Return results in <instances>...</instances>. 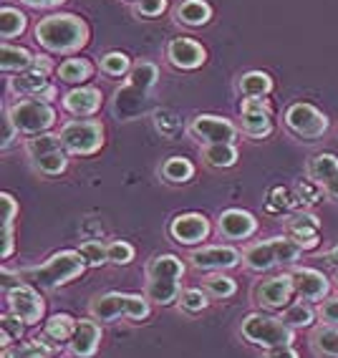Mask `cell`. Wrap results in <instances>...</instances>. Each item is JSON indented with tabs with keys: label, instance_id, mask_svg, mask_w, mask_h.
Returning a JSON list of instances; mask_svg holds the SVG:
<instances>
[{
	"label": "cell",
	"instance_id": "1",
	"mask_svg": "<svg viewBox=\"0 0 338 358\" xmlns=\"http://www.w3.org/2000/svg\"><path fill=\"white\" fill-rule=\"evenodd\" d=\"M89 268L83 255L78 250H61L56 255H51L43 265L38 268L18 270V275L23 282L33 285L38 290H56L61 285H69L71 280H76L78 275H83V270Z\"/></svg>",
	"mask_w": 338,
	"mask_h": 358
},
{
	"label": "cell",
	"instance_id": "2",
	"mask_svg": "<svg viewBox=\"0 0 338 358\" xmlns=\"http://www.w3.org/2000/svg\"><path fill=\"white\" fill-rule=\"evenodd\" d=\"M36 41L53 53H73L89 41V26L78 15H48L36 26Z\"/></svg>",
	"mask_w": 338,
	"mask_h": 358
},
{
	"label": "cell",
	"instance_id": "3",
	"mask_svg": "<svg viewBox=\"0 0 338 358\" xmlns=\"http://www.w3.org/2000/svg\"><path fill=\"white\" fill-rule=\"evenodd\" d=\"M160 71L149 61H141L132 69L127 83L114 94V114L122 122H132L136 116H141L149 106V91L157 83Z\"/></svg>",
	"mask_w": 338,
	"mask_h": 358
},
{
	"label": "cell",
	"instance_id": "4",
	"mask_svg": "<svg viewBox=\"0 0 338 358\" xmlns=\"http://www.w3.org/2000/svg\"><path fill=\"white\" fill-rule=\"evenodd\" d=\"M149 298L147 295H132V293H104L96 295L89 306L91 318L96 320H119V318H129V320H144L149 318Z\"/></svg>",
	"mask_w": 338,
	"mask_h": 358
},
{
	"label": "cell",
	"instance_id": "5",
	"mask_svg": "<svg viewBox=\"0 0 338 358\" xmlns=\"http://www.w3.org/2000/svg\"><path fill=\"white\" fill-rule=\"evenodd\" d=\"M240 333L248 343L258 348H278V345H293L295 331L283 318L268 313H250L240 326Z\"/></svg>",
	"mask_w": 338,
	"mask_h": 358
},
{
	"label": "cell",
	"instance_id": "6",
	"mask_svg": "<svg viewBox=\"0 0 338 358\" xmlns=\"http://www.w3.org/2000/svg\"><path fill=\"white\" fill-rule=\"evenodd\" d=\"M13 124L18 127V131L23 134H45L48 129L56 124V111L48 106L45 101L41 99H26V101H18L13 109L8 111Z\"/></svg>",
	"mask_w": 338,
	"mask_h": 358
},
{
	"label": "cell",
	"instance_id": "7",
	"mask_svg": "<svg viewBox=\"0 0 338 358\" xmlns=\"http://www.w3.org/2000/svg\"><path fill=\"white\" fill-rule=\"evenodd\" d=\"M58 136L64 149H69L71 154H94L104 144V127L94 119H78L66 124Z\"/></svg>",
	"mask_w": 338,
	"mask_h": 358
},
{
	"label": "cell",
	"instance_id": "8",
	"mask_svg": "<svg viewBox=\"0 0 338 358\" xmlns=\"http://www.w3.org/2000/svg\"><path fill=\"white\" fill-rule=\"evenodd\" d=\"M286 127L293 131L295 136L306 141H316L328 131V119L323 111H318L311 103H293L286 111Z\"/></svg>",
	"mask_w": 338,
	"mask_h": 358
},
{
	"label": "cell",
	"instance_id": "9",
	"mask_svg": "<svg viewBox=\"0 0 338 358\" xmlns=\"http://www.w3.org/2000/svg\"><path fill=\"white\" fill-rule=\"evenodd\" d=\"M295 295V282L293 273H283V275L265 278L255 285L253 290V298L260 308H268V310H281L288 308Z\"/></svg>",
	"mask_w": 338,
	"mask_h": 358
},
{
	"label": "cell",
	"instance_id": "10",
	"mask_svg": "<svg viewBox=\"0 0 338 358\" xmlns=\"http://www.w3.org/2000/svg\"><path fill=\"white\" fill-rule=\"evenodd\" d=\"M8 308L10 313L18 315L26 326H36L45 313V303L41 298L38 288H33L28 282H20L18 288L8 290Z\"/></svg>",
	"mask_w": 338,
	"mask_h": 358
},
{
	"label": "cell",
	"instance_id": "11",
	"mask_svg": "<svg viewBox=\"0 0 338 358\" xmlns=\"http://www.w3.org/2000/svg\"><path fill=\"white\" fill-rule=\"evenodd\" d=\"M192 134L197 136L204 144H232L237 136V129L230 119L212 114H199L192 122Z\"/></svg>",
	"mask_w": 338,
	"mask_h": 358
},
{
	"label": "cell",
	"instance_id": "12",
	"mask_svg": "<svg viewBox=\"0 0 338 358\" xmlns=\"http://www.w3.org/2000/svg\"><path fill=\"white\" fill-rule=\"evenodd\" d=\"M240 260H243L240 250L230 248V245H212V248L195 250V252L190 255L192 268L210 270V273H223V270H230V268H235Z\"/></svg>",
	"mask_w": 338,
	"mask_h": 358
},
{
	"label": "cell",
	"instance_id": "13",
	"mask_svg": "<svg viewBox=\"0 0 338 358\" xmlns=\"http://www.w3.org/2000/svg\"><path fill=\"white\" fill-rule=\"evenodd\" d=\"M169 235L179 245H199L210 235V220L199 212H185L169 222Z\"/></svg>",
	"mask_w": 338,
	"mask_h": 358
},
{
	"label": "cell",
	"instance_id": "14",
	"mask_svg": "<svg viewBox=\"0 0 338 358\" xmlns=\"http://www.w3.org/2000/svg\"><path fill=\"white\" fill-rule=\"evenodd\" d=\"M48 71H51V58L48 56H36L33 66L15 78H10V89L20 96H38L41 91L48 86Z\"/></svg>",
	"mask_w": 338,
	"mask_h": 358
},
{
	"label": "cell",
	"instance_id": "15",
	"mask_svg": "<svg viewBox=\"0 0 338 358\" xmlns=\"http://www.w3.org/2000/svg\"><path fill=\"white\" fill-rule=\"evenodd\" d=\"M240 116H243V131L253 139H262L273 131V116H270V109L262 99H243Z\"/></svg>",
	"mask_w": 338,
	"mask_h": 358
},
{
	"label": "cell",
	"instance_id": "16",
	"mask_svg": "<svg viewBox=\"0 0 338 358\" xmlns=\"http://www.w3.org/2000/svg\"><path fill=\"white\" fill-rule=\"evenodd\" d=\"M293 282H295V295H298L300 301H308V303L325 301L328 290H331L328 278L321 270H313V268H295Z\"/></svg>",
	"mask_w": 338,
	"mask_h": 358
},
{
	"label": "cell",
	"instance_id": "17",
	"mask_svg": "<svg viewBox=\"0 0 338 358\" xmlns=\"http://www.w3.org/2000/svg\"><path fill=\"white\" fill-rule=\"evenodd\" d=\"M101 343V326L96 323V318H81L76 323V331L71 336L69 348L76 358H91L99 351Z\"/></svg>",
	"mask_w": 338,
	"mask_h": 358
},
{
	"label": "cell",
	"instance_id": "18",
	"mask_svg": "<svg viewBox=\"0 0 338 358\" xmlns=\"http://www.w3.org/2000/svg\"><path fill=\"white\" fill-rule=\"evenodd\" d=\"M217 230L227 240H248L250 235H255L258 220L245 210H225L217 220Z\"/></svg>",
	"mask_w": 338,
	"mask_h": 358
},
{
	"label": "cell",
	"instance_id": "19",
	"mask_svg": "<svg viewBox=\"0 0 338 358\" xmlns=\"http://www.w3.org/2000/svg\"><path fill=\"white\" fill-rule=\"evenodd\" d=\"M286 230H288V237H293L303 250H311L318 245L321 222L311 212H298V215H293V217L288 220Z\"/></svg>",
	"mask_w": 338,
	"mask_h": 358
},
{
	"label": "cell",
	"instance_id": "20",
	"mask_svg": "<svg viewBox=\"0 0 338 358\" xmlns=\"http://www.w3.org/2000/svg\"><path fill=\"white\" fill-rule=\"evenodd\" d=\"M167 58L177 69H197L204 64V48L192 38H174L167 45Z\"/></svg>",
	"mask_w": 338,
	"mask_h": 358
},
{
	"label": "cell",
	"instance_id": "21",
	"mask_svg": "<svg viewBox=\"0 0 338 358\" xmlns=\"http://www.w3.org/2000/svg\"><path fill=\"white\" fill-rule=\"evenodd\" d=\"M243 265L253 273H268V270L278 268V250H275V240H265V243L250 245L243 252Z\"/></svg>",
	"mask_w": 338,
	"mask_h": 358
},
{
	"label": "cell",
	"instance_id": "22",
	"mask_svg": "<svg viewBox=\"0 0 338 358\" xmlns=\"http://www.w3.org/2000/svg\"><path fill=\"white\" fill-rule=\"evenodd\" d=\"M64 106L73 116H91L101 106V91L94 86H81V89L69 91L64 96Z\"/></svg>",
	"mask_w": 338,
	"mask_h": 358
},
{
	"label": "cell",
	"instance_id": "23",
	"mask_svg": "<svg viewBox=\"0 0 338 358\" xmlns=\"http://www.w3.org/2000/svg\"><path fill=\"white\" fill-rule=\"evenodd\" d=\"M185 275V262L177 255H154L147 265V280H182Z\"/></svg>",
	"mask_w": 338,
	"mask_h": 358
},
{
	"label": "cell",
	"instance_id": "24",
	"mask_svg": "<svg viewBox=\"0 0 338 358\" xmlns=\"http://www.w3.org/2000/svg\"><path fill=\"white\" fill-rule=\"evenodd\" d=\"M311 348L318 358H338V326L323 323L311 336Z\"/></svg>",
	"mask_w": 338,
	"mask_h": 358
},
{
	"label": "cell",
	"instance_id": "25",
	"mask_svg": "<svg viewBox=\"0 0 338 358\" xmlns=\"http://www.w3.org/2000/svg\"><path fill=\"white\" fill-rule=\"evenodd\" d=\"M308 177L316 182V185H328L333 177H338V157L336 154H316L311 162H308Z\"/></svg>",
	"mask_w": 338,
	"mask_h": 358
},
{
	"label": "cell",
	"instance_id": "26",
	"mask_svg": "<svg viewBox=\"0 0 338 358\" xmlns=\"http://www.w3.org/2000/svg\"><path fill=\"white\" fill-rule=\"evenodd\" d=\"M33 53L28 48H20V45L3 43L0 45V69L3 71H15V73H23L33 66Z\"/></svg>",
	"mask_w": 338,
	"mask_h": 358
},
{
	"label": "cell",
	"instance_id": "27",
	"mask_svg": "<svg viewBox=\"0 0 338 358\" xmlns=\"http://www.w3.org/2000/svg\"><path fill=\"white\" fill-rule=\"evenodd\" d=\"M76 323H78V320L73 318V315L56 313V315H51V318H48V323H45L43 336H45V338H51L53 343H66V341H71L73 331H76Z\"/></svg>",
	"mask_w": 338,
	"mask_h": 358
},
{
	"label": "cell",
	"instance_id": "28",
	"mask_svg": "<svg viewBox=\"0 0 338 358\" xmlns=\"http://www.w3.org/2000/svg\"><path fill=\"white\" fill-rule=\"evenodd\" d=\"M212 18V8L204 0H185L177 8V20L185 26H204Z\"/></svg>",
	"mask_w": 338,
	"mask_h": 358
},
{
	"label": "cell",
	"instance_id": "29",
	"mask_svg": "<svg viewBox=\"0 0 338 358\" xmlns=\"http://www.w3.org/2000/svg\"><path fill=\"white\" fill-rule=\"evenodd\" d=\"M33 169L38 174H43V177H58V174L66 172V166H69V157H66L64 147L61 149H53V152L43 154V157H38V159L31 162Z\"/></svg>",
	"mask_w": 338,
	"mask_h": 358
},
{
	"label": "cell",
	"instance_id": "30",
	"mask_svg": "<svg viewBox=\"0 0 338 358\" xmlns=\"http://www.w3.org/2000/svg\"><path fill=\"white\" fill-rule=\"evenodd\" d=\"M192 174H195V164L185 157H169V159L162 164V177L172 185H185L190 182Z\"/></svg>",
	"mask_w": 338,
	"mask_h": 358
},
{
	"label": "cell",
	"instance_id": "31",
	"mask_svg": "<svg viewBox=\"0 0 338 358\" xmlns=\"http://www.w3.org/2000/svg\"><path fill=\"white\" fill-rule=\"evenodd\" d=\"M240 91H243L245 96H253V99H262L265 94H270L273 89V78L268 73H262V71H250L240 78Z\"/></svg>",
	"mask_w": 338,
	"mask_h": 358
},
{
	"label": "cell",
	"instance_id": "32",
	"mask_svg": "<svg viewBox=\"0 0 338 358\" xmlns=\"http://www.w3.org/2000/svg\"><path fill=\"white\" fill-rule=\"evenodd\" d=\"M3 205H6V220H3V260L13 255V224L15 215H18V202L13 199V194H3Z\"/></svg>",
	"mask_w": 338,
	"mask_h": 358
},
{
	"label": "cell",
	"instance_id": "33",
	"mask_svg": "<svg viewBox=\"0 0 338 358\" xmlns=\"http://www.w3.org/2000/svg\"><path fill=\"white\" fill-rule=\"evenodd\" d=\"M202 288L210 293V298L215 301H227L237 293V282L230 275H223V273H212V275L204 278Z\"/></svg>",
	"mask_w": 338,
	"mask_h": 358
},
{
	"label": "cell",
	"instance_id": "34",
	"mask_svg": "<svg viewBox=\"0 0 338 358\" xmlns=\"http://www.w3.org/2000/svg\"><path fill=\"white\" fill-rule=\"evenodd\" d=\"M202 159L210 166L225 169V166H232L237 162V149L235 144H207L202 152Z\"/></svg>",
	"mask_w": 338,
	"mask_h": 358
},
{
	"label": "cell",
	"instance_id": "35",
	"mask_svg": "<svg viewBox=\"0 0 338 358\" xmlns=\"http://www.w3.org/2000/svg\"><path fill=\"white\" fill-rule=\"evenodd\" d=\"M283 320H286L293 331H298V328H311L313 323H316V310H313L308 301H300V303H293V306L286 308Z\"/></svg>",
	"mask_w": 338,
	"mask_h": 358
},
{
	"label": "cell",
	"instance_id": "36",
	"mask_svg": "<svg viewBox=\"0 0 338 358\" xmlns=\"http://www.w3.org/2000/svg\"><path fill=\"white\" fill-rule=\"evenodd\" d=\"M91 64L86 58H69L58 66V78L66 83H81L86 78H91Z\"/></svg>",
	"mask_w": 338,
	"mask_h": 358
},
{
	"label": "cell",
	"instance_id": "37",
	"mask_svg": "<svg viewBox=\"0 0 338 358\" xmlns=\"http://www.w3.org/2000/svg\"><path fill=\"white\" fill-rule=\"evenodd\" d=\"M23 31H26V15L18 8H0V36L15 38Z\"/></svg>",
	"mask_w": 338,
	"mask_h": 358
},
{
	"label": "cell",
	"instance_id": "38",
	"mask_svg": "<svg viewBox=\"0 0 338 358\" xmlns=\"http://www.w3.org/2000/svg\"><path fill=\"white\" fill-rule=\"evenodd\" d=\"M23 331H26V323L18 318L15 313H6L0 318V345L3 351L10 348L13 341H23Z\"/></svg>",
	"mask_w": 338,
	"mask_h": 358
},
{
	"label": "cell",
	"instance_id": "39",
	"mask_svg": "<svg viewBox=\"0 0 338 358\" xmlns=\"http://www.w3.org/2000/svg\"><path fill=\"white\" fill-rule=\"evenodd\" d=\"M179 308L185 310V313H202L204 308L210 306V293L204 288H190V290H182L179 295Z\"/></svg>",
	"mask_w": 338,
	"mask_h": 358
},
{
	"label": "cell",
	"instance_id": "40",
	"mask_svg": "<svg viewBox=\"0 0 338 358\" xmlns=\"http://www.w3.org/2000/svg\"><path fill=\"white\" fill-rule=\"evenodd\" d=\"M101 71L106 73V76H114V78L127 76V73H132V61H129L127 53L111 51L101 58Z\"/></svg>",
	"mask_w": 338,
	"mask_h": 358
},
{
	"label": "cell",
	"instance_id": "41",
	"mask_svg": "<svg viewBox=\"0 0 338 358\" xmlns=\"http://www.w3.org/2000/svg\"><path fill=\"white\" fill-rule=\"evenodd\" d=\"M61 147H64V144H61V136L38 134L26 144V152H28V159L33 162V159H38V157H43V154L53 152V149H61Z\"/></svg>",
	"mask_w": 338,
	"mask_h": 358
},
{
	"label": "cell",
	"instance_id": "42",
	"mask_svg": "<svg viewBox=\"0 0 338 358\" xmlns=\"http://www.w3.org/2000/svg\"><path fill=\"white\" fill-rule=\"evenodd\" d=\"M78 252H81L86 265H91V268H99V265H106L108 262V245H104L101 240H86L78 248Z\"/></svg>",
	"mask_w": 338,
	"mask_h": 358
},
{
	"label": "cell",
	"instance_id": "43",
	"mask_svg": "<svg viewBox=\"0 0 338 358\" xmlns=\"http://www.w3.org/2000/svg\"><path fill=\"white\" fill-rule=\"evenodd\" d=\"M134 260V248L127 240H114L108 243V262L111 265H129Z\"/></svg>",
	"mask_w": 338,
	"mask_h": 358
},
{
	"label": "cell",
	"instance_id": "44",
	"mask_svg": "<svg viewBox=\"0 0 338 358\" xmlns=\"http://www.w3.org/2000/svg\"><path fill=\"white\" fill-rule=\"evenodd\" d=\"M318 318L323 320V323H328V326H338V295L321 301Z\"/></svg>",
	"mask_w": 338,
	"mask_h": 358
},
{
	"label": "cell",
	"instance_id": "45",
	"mask_svg": "<svg viewBox=\"0 0 338 358\" xmlns=\"http://www.w3.org/2000/svg\"><path fill=\"white\" fill-rule=\"evenodd\" d=\"M154 124H157V129H160L164 136H174L179 129V122L177 116L172 114V111H157V119H154Z\"/></svg>",
	"mask_w": 338,
	"mask_h": 358
},
{
	"label": "cell",
	"instance_id": "46",
	"mask_svg": "<svg viewBox=\"0 0 338 358\" xmlns=\"http://www.w3.org/2000/svg\"><path fill=\"white\" fill-rule=\"evenodd\" d=\"M136 13L144 15V18H154V15H162L167 10V0H139L134 3Z\"/></svg>",
	"mask_w": 338,
	"mask_h": 358
},
{
	"label": "cell",
	"instance_id": "47",
	"mask_svg": "<svg viewBox=\"0 0 338 358\" xmlns=\"http://www.w3.org/2000/svg\"><path fill=\"white\" fill-rule=\"evenodd\" d=\"M298 194L303 197V202L313 205V202H318L321 194H325V192H323V187L316 185L313 179H306V182H300V185H298Z\"/></svg>",
	"mask_w": 338,
	"mask_h": 358
},
{
	"label": "cell",
	"instance_id": "48",
	"mask_svg": "<svg viewBox=\"0 0 338 358\" xmlns=\"http://www.w3.org/2000/svg\"><path fill=\"white\" fill-rule=\"evenodd\" d=\"M3 127H6V134H3V141H0V147L8 149L15 141V136H18L20 131H18V127L13 124V119H10V114H6V119H3Z\"/></svg>",
	"mask_w": 338,
	"mask_h": 358
},
{
	"label": "cell",
	"instance_id": "49",
	"mask_svg": "<svg viewBox=\"0 0 338 358\" xmlns=\"http://www.w3.org/2000/svg\"><path fill=\"white\" fill-rule=\"evenodd\" d=\"M262 358H298V351L293 345H278V348H268Z\"/></svg>",
	"mask_w": 338,
	"mask_h": 358
},
{
	"label": "cell",
	"instance_id": "50",
	"mask_svg": "<svg viewBox=\"0 0 338 358\" xmlns=\"http://www.w3.org/2000/svg\"><path fill=\"white\" fill-rule=\"evenodd\" d=\"M20 3H26L31 8H53V6H61L64 0H20Z\"/></svg>",
	"mask_w": 338,
	"mask_h": 358
},
{
	"label": "cell",
	"instance_id": "51",
	"mask_svg": "<svg viewBox=\"0 0 338 358\" xmlns=\"http://www.w3.org/2000/svg\"><path fill=\"white\" fill-rule=\"evenodd\" d=\"M323 192H325V197H331L338 202V177H333L328 185H323Z\"/></svg>",
	"mask_w": 338,
	"mask_h": 358
},
{
	"label": "cell",
	"instance_id": "52",
	"mask_svg": "<svg viewBox=\"0 0 338 358\" xmlns=\"http://www.w3.org/2000/svg\"><path fill=\"white\" fill-rule=\"evenodd\" d=\"M325 262H328V265H333V268L338 270V245H336V248L328 250V252H325Z\"/></svg>",
	"mask_w": 338,
	"mask_h": 358
},
{
	"label": "cell",
	"instance_id": "53",
	"mask_svg": "<svg viewBox=\"0 0 338 358\" xmlns=\"http://www.w3.org/2000/svg\"><path fill=\"white\" fill-rule=\"evenodd\" d=\"M336 288H338V275H336Z\"/></svg>",
	"mask_w": 338,
	"mask_h": 358
},
{
	"label": "cell",
	"instance_id": "54",
	"mask_svg": "<svg viewBox=\"0 0 338 358\" xmlns=\"http://www.w3.org/2000/svg\"><path fill=\"white\" fill-rule=\"evenodd\" d=\"M132 3H139V0H132Z\"/></svg>",
	"mask_w": 338,
	"mask_h": 358
}]
</instances>
